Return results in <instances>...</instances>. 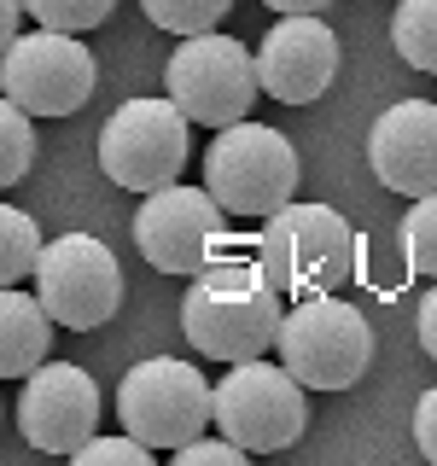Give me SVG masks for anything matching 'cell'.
<instances>
[{"instance_id": "obj_1", "label": "cell", "mask_w": 437, "mask_h": 466, "mask_svg": "<svg viewBox=\"0 0 437 466\" xmlns=\"http://www.w3.org/2000/svg\"><path fill=\"white\" fill-rule=\"evenodd\" d=\"M280 320H286L280 286L262 268V251L257 257L222 251L210 268L193 274V286L181 298V332L210 361L269 356V344H280Z\"/></svg>"}, {"instance_id": "obj_2", "label": "cell", "mask_w": 437, "mask_h": 466, "mask_svg": "<svg viewBox=\"0 0 437 466\" xmlns=\"http://www.w3.org/2000/svg\"><path fill=\"white\" fill-rule=\"evenodd\" d=\"M298 175H303L298 146L280 128L251 123V116L216 128L210 152H204V187L228 216H245V222H269L274 210H286L298 198Z\"/></svg>"}, {"instance_id": "obj_3", "label": "cell", "mask_w": 437, "mask_h": 466, "mask_svg": "<svg viewBox=\"0 0 437 466\" xmlns=\"http://www.w3.org/2000/svg\"><path fill=\"white\" fill-rule=\"evenodd\" d=\"M257 251H262V268L274 274V286H280L286 298L339 291V286L356 280V262H361L356 228H350L332 204H298V198L269 216Z\"/></svg>"}, {"instance_id": "obj_4", "label": "cell", "mask_w": 437, "mask_h": 466, "mask_svg": "<svg viewBox=\"0 0 437 466\" xmlns=\"http://www.w3.org/2000/svg\"><path fill=\"white\" fill-rule=\"evenodd\" d=\"M274 350L310 390H350L373 361V327L339 291H315V298H291Z\"/></svg>"}, {"instance_id": "obj_5", "label": "cell", "mask_w": 437, "mask_h": 466, "mask_svg": "<svg viewBox=\"0 0 437 466\" xmlns=\"http://www.w3.org/2000/svg\"><path fill=\"white\" fill-rule=\"evenodd\" d=\"M117 420L140 443L175 455L181 443H193V437H204L216 426V385L193 361L152 356V361L123 373V385H117Z\"/></svg>"}, {"instance_id": "obj_6", "label": "cell", "mask_w": 437, "mask_h": 466, "mask_svg": "<svg viewBox=\"0 0 437 466\" xmlns=\"http://www.w3.org/2000/svg\"><path fill=\"white\" fill-rule=\"evenodd\" d=\"M164 94L204 128L245 123L251 106L262 99L257 53L233 35H216V29L181 35V47H175L169 65H164Z\"/></svg>"}, {"instance_id": "obj_7", "label": "cell", "mask_w": 437, "mask_h": 466, "mask_svg": "<svg viewBox=\"0 0 437 466\" xmlns=\"http://www.w3.org/2000/svg\"><path fill=\"white\" fill-rule=\"evenodd\" d=\"M187 128H193V116L169 94L117 106L106 116V128H99V169H106V181L128 187V193H158V187L181 181L187 152H193Z\"/></svg>"}, {"instance_id": "obj_8", "label": "cell", "mask_w": 437, "mask_h": 466, "mask_svg": "<svg viewBox=\"0 0 437 466\" xmlns=\"http://www.w3.org/2000/svg\"><path fill=\"white\" fill-rule=\"evenodd\" d=\"M303 379L286 368H274V361H228L222 385H216V426H222L239 449H251V455H274V449H291L303 437V420H310V408H303Z\"/></svg>"}, {"instance_id": "obj_9", "label": "cell", "mask_w": 437, "mask_h": 466, "mask_svg": "<svg viewBox=\"0 0 437 466\" xmlns=\"http://www.w3.org/2000/svg\"><path fill=\"white\" fill-rule=\"evenodd\" d=\"M135 245L158 274L193 280L198 268H210L228 251V210L216 204L210 187H158L135 210Z\"/></svg>"}, {"instance_id": "obj_10", "label": "cell", "mask_w": 437, "mask_h": 466, "mask_svg": "<svg viewBox=\"0 0 437 466\" xmlns=\"http://www.w3.org/2000/svg\"><path fill=\"white\" fill-rule=\"evenodd\" d=\"M94 53L82 47V35L70 29L36 24L29 35L6 41L0 58V99H18L29 116H70L94 99Z\"/></svg>"}, {"instance_id": "obj_11", "label": "cell", "mask_w": 437, "mask_h": 466, "mask_svg": "<svg viewBox=\"0 0 437 466\" xmlns=\"http://www.w3.org/2000/svg\"><path fill=\"white\" fill-rule=\"evenodd\" d=\"M36 291L53 309L58 327L94 332L123 309V268H117L106 239H94V233H65V239H53L47 251H41Z\"/></svg>"}, {"instance_id": "obj_12", "label": "cell", "mask_w": 437, "mask_h": 466, "mask_svg": "<svg viewBox=\"0 0 437 466\" xmlns=\"http://www.w3.org/2000/svg\"><path fill=\"white\" fill-rule=\"evenodd\" d=\"M18 431L41 455H76L99 431V385L76 361H41L18 390Z\"/></svg>"}, {"instance_id": "obj_13", "label": "cell", "mask_w": 437, "mask_h": 466, "mask_svg": "<svg viewBox=\"0 0 437 466\" xmlns=\"http://www.w3.org/2000/svg\"><path fill=\"white\" fill-rule=\"evenodd\" d=\"M257 76L280 106H315L339 76V35L320 12H280V24L257 41Z\"/></svg>"}, {"instance_id": "obj_14", "label": "cell", "mask_w": 437, "mask_h": 466, "mask_svg": "<svg viewBox=\"0 0 437 466\" xmlns=\"http://www.w3.org/2000/svg\"><path fill=\"white\" fill-rule=\"evenodd\" d=\"M368 164L402 198L437 193V106L432 99H397L368 128Z\"/></svg>"}, {"instance_id": "obj_15", "label": "cell", "mask_w": 437, "mask_h": 466, "mask_svg": "<svg viewBox=\"0 0 437 466\" xmlns=\"http://www.w3.org/2000/svg\"><path fill=\"white\" fill-rule=\"evenodd\" d=\"M47 344H53V309L41 303V291L29 298V291L6 286V298H0V373L29 379L47 361Z\"/></svg>"}, {"instance_id": "obj_16", "label": "cell", "mask_w": 437, "mask_h": 466, "mask_svg": "<svg viewBox=\"0 0 437 466\" xmlns=\"http://www.w3.org/2000/svg\"><path fill=\"white\" fill-rule=\"evenodd\" d=\"M391 47L402 53V65L437 76V0H397V12H391Z\"/></svg>"}, {"instance_id": "obj_17", "label": "cell", "mask_w": 437, "mask_h": 466, "mask_svg": "<svg viewBox=\"0 0 437 466\" xmlns=\"http://www.w3.org/2000/svg\"><path fill=\"white\" fill-rule=\"evenodd\" d=\"M41 251H47V239H41L36 216L18 210V204H6V210H0V280L6 286L29 280V274L41 268Z\"/></svg>"}, {"instance_id": "obj_18", "label": "cell", "mask_w": 437, "mask_h": 466, "mask_svg": "<svg viewBox=\"0 0 437 466\" xmlns=\"http://www.w3.org/2000/svg\"><path fill=\"white\" fill-rule=\"evenodd\" d=\"M36 169V116L18 99H0V187H18Z\"/></svg>"}, {"instance_id": "obj_19", "label": "cell", "mask_w": 437, "mask_h": 466, "mask_svg": "<svg viewBox=\"0 0 437 466\" xmlns=\"http://www.w3.org/2000/svg\"><path fill=\"white\" fill-rule=\"evenodd\" d=\"M402 262L420 280H437V193L414 198V210L402 216Z\"/></svg>"}, {"instance_id": "obj_20", "label": "cell", "mask_w": 437, "mask_h": 466, "mask_svg": "<svg viewBox=\"0 0 437 466\" xmlns=\"http://www.w3.org/2000/svg\"><path fill=\"white\" fill-rule=\"evenodd\" d=\"M140 6L169 35H204V29H216L233 12V0H140Z\"/></svg>"}, {"instance_id": "obj_21", "label": "cell", "mask_w": 437, "mask_h": 466, "mask_svg": "<svg viewBox=\"0 0 437 466\" xmlns=\"http://www.w3.org/2000/svg\"><path fill=\"white\" fill-rule=\"evenodd\" d=\"M117 0H29V18L47 29H70V35H87L111 18Z\"/></svg>"}, {"instance_id": "obj_22", "label": "cell", "mask_w": 437, "mask_h": 466, "mask_svg": "<svg viewBox=\"0 0 437 466\" xmlns=\"http://www.w3.org/2000/svg\"><path fill=\"white\" fill-rule=\"evenodd\" d=\"M152 455H158V449L140 443L135 431H117V437H99L94 431L70 461H76V466H152Z\"/></svg>"}, {"instance_id": "obj_23", "label": "cell", "mask_w": 437, "mask_h": 466, "mask_svg": "<svg viewBox=\"0 0 437 466\" xmlns=\"http://www.w3.org/2000/svg\"><path fill=\"white\" fill-rule=\"evenodd\" d=\"M245 455H251V449H239L228 431L222 437H193V443L175 449V461H181V466H239Z\"/></svg>"}, {"instance_id": "obj_24", "label": "cell", "mask_w": 437, "mask_h": 466, "mask_svg": "<svg viewBox=\"0 0 437 466\" xmlns=\"http://www.w3.org/2000/svg\"><path fill=\"white\" fill-rule=\"evenodd\" d=\"M414 443H420L426 461H437V385L414 402Z\"/></svg>"}, {"instance_id": "obj_25", "label": "cell", "mask_w": 437, "mask_h": 466, "mask_svg": "<svg viewBox=\"0 0 437 466\" xmlns=\"http://www.w3.org/2000/svg\"><path fill=\"white\" fill-rule=\"evenodd\" d=\"M414 320H420V327H414V332H420V350L437 361V286L420 298V315H414Z\"/></svg>"}, {"instance_id": "obj_26", "label": "cell", "mask_w": 437, "mask_h": 466, "mask_svg": "<svg viewBox=\"0 0 437 466\" xmlns=\"http://www.w3.org/2000/svg\"><path fill=\"white\" fill-rule=\"evenodd\" d=\"M24 12H29V0H0V41H18L24 35Z\"/></svg>"}, {"instance_id": "obj_27", "label": "cell", "mask_w": 437, "mask_h": 466, "mask_svg": "<svg viewBox=\"0 0 437 466\" xmlns=\"http://www.w3.org/2000/svg\"><path fill=\"white\" fill-rule=\"evenodd\" d=\"M269 12H327V0H262Z\"/></svg>"}]
</instances>
